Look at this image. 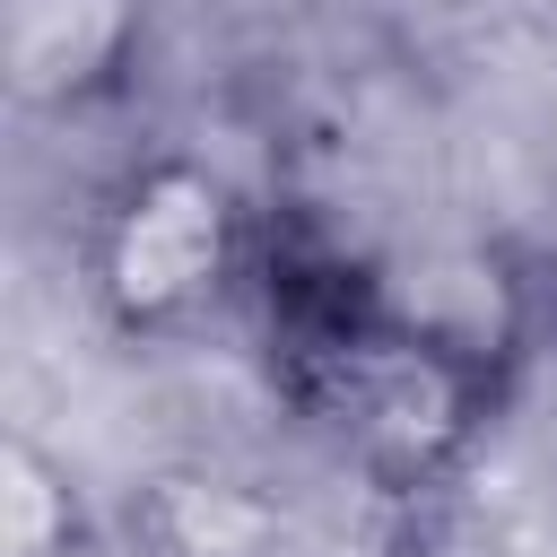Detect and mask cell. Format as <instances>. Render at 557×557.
Wrapping results in <instances>:
<instances>
[{
  "mask_svg": "<svg viewBox=\"0 0 557 557\" xmlns=\"http://www.w3.org/2000/svg\"><path fill=\"white\" fill-rule=\"evenodd\" d=\"M252 261V218L209 157H148L131 165L87 235V287L122 339H183L200 331Z\"/></svg>",
  "mask_w": 557,
  "mask_h": 557,
  "instance_id": "cell-2",
  "label": "cell"
},
{
  "mask_svg": "<svg viewBox=\"0 0 557 557\" xmlns=\"http://www.w3.org/2000/svg\"><path fill=\"white\" fill-rule=\"evenodd\" d=\"M148 0H0V78L26 113H87L131 87Z\"/></svg>",
  "mask_w": 557,
  "mask_h": 557,
  "instance_id": "cell-4",
  "label": "cell"
},
{
  "mask_svg": "<svg viewBox=\"0 0 557 557\" xmlns=\"http://www.w3.org/2000/svg\"><path fill=\"white\" fill-rule=\"evenodd\" d=\"M287 400L357 479L418 496L470 461V444L505 409V383L374 322L339 278L287 322Z\"/></svg>",
  "mask_w": 557,
  "mask_h": 557,
  "instance_id": "cell-1",
  "label": "cell"
},
{
  "mask_svg": "<svg viewBox=\"0 0 557 557\" xmlns=\"http://www.w3.org/2000/svg\"><path fill=\"white\" fill-rule=\"evenodd\" d=\"M87 540V505L61 453H44L35 435L0 444V557H78Z\"/></svg>",
  "mask_w": 557,
  "mask_h": 557,
  "instance_id": "cell-6",
  "label": "cell"
},
{
  "mask_svg": "<svg viewBox=\"0 0 557 557\" xmlns=\"http://www.w3.org/2000/svg\"><path fill=\"white\" fill-rule=\"evenodd\" d=\"M348 296L374 322H392V331H409V339L479 366L505 392H513V374L531 357V278L487 235H409V244L357 261Z\"/></svg>",
  "mask_w": 557,
  "mask_h": 557,
  "instance_id": "cell-3",
  "label": "cell"
},
{
  "mask_svg": "<svg viewBox=\"0 0 557 557\" xmlns=\"http://www.w3.org/2000/svg\"><path fill=\"white\" fill-rule=\"evenodd\" d=\"M278 531H287V513L252 479L209 470V461L157 470L139 487V548L148 557H270Z\"/></svg>",
  "mask_w": 557,
  "mask_h": 557,
  "instance_id": "cell-5",
  "label": "cell"
}]
</instances>
